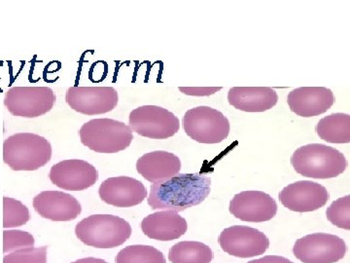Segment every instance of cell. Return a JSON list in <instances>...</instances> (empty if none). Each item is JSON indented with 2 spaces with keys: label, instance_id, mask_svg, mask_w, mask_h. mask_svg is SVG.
Returning <instances> with one entry per match:
<instances>
[{
  "label": "cell",
  "instance_id": "cell-29",
  "mask_svg": "<svg viewBox=\"0 0 350 263\" xmlns=\"http://www.w3.org/2000/svg\"><path fill=\"white\" fill-rule=\"evenodd\" d=\"M247 263H294V262H291V260H288V258L280 257V255H267V257L259 258V260H251V262H247Z\"/></svg>",
  "mask_w": 350,
  "mask_h": 263
},
{
  "label": "cell",
  "instance_id": "cell-21",
  "mask_svg": "<svg viewBox=\"0 0 350 263\" xmlns=\"http://www.w3.org/2000/svg\"><path fill=\"white\" fill-rule=\"evenodd\" d=\"M315 131L320 138L330 144H349L350 116L347 113H333L320 120Z\"/></svg>",
  "mask_w": 350,
  "mask_h": 263
},
{
  "label": "cell",
  "instance_id": "cell-4",
  "mask_svg": "<svg viewBox=\"0 0 350 263\" xmlns=\"http://www.w3.org/2000/svg\"><path fill=\"white\" fill-rule=\"evenodd\" d=\"M131 226L125 219L113 214H93L82 219L75 227L78 240L96 249H113L130 239Z\"/></svg>",
  "mask_w": 350,
  "mask_h": 263
},
{
  "label": "cell",
  "instance_id": "cell-8",
  "mask_svg": "<svg viewBox=\"0 0 350 263\" xmlns=\"http://www.w3.org/2000/svg\"><path fill=\"white\" fill-rule=\"evenodd\" d=\"M56 100L49 87H13L6 92L4 105L14 116L36 118L51 112Z\"/></svg>",
  "mask_w": 350,
  "mask_h": 263
},
{
  "label": "cell",
  "instance_id": "cell-20",
  "mask_svg": "<svg viewBox=\"0 0 350 263\" xmlns=\"http://www.w3.org/2000/svg\"><path fill=\"white\" fill-rule=\"evenodd\" d=\"M230 105L245 112H265L278 103V96L271 87H232L228 93Z\"/></svg>",
  "mask_w": 350,
  "mask_h": 263
},
{
  "label": "cell",
  "instance_id": "cell-3",
  "mask_svg": "<svg viewBox=\"0 0 350 263\" xmlns=\"http://www.w3.org/2000/svg\"><path fill=\"white\" fill-rule=\"evenodd\" d=\"M52 145L32 133H18L3 142V161L13 171H36L50 162Z\"/></svg>",
  "mask_w": 350,
  "mask_h": 263
},
{
  "label": "cell",
  "instance_id": "cell-10",
  "mask_svg": "<svg viewBox=\"0 0 350 263\" xmlns=\"http://www.w3.org/2000/svg\"><path fill=\"white\" fill-rule=\"evenodd\" d=\"M219 244L225 253L236 258L262 255L269 247V240L256 228L234 225L221 232Z\"/></svg>",
  "mask_w": 350,
  "mask_h": 263
},
{
  "label": "cell",
  "instance_id": "cell-13",
  "mask_svg": "<svg viewBox=\"0 0 350 263\" xmlns=\"http://www.w3.org/2000/svg\"><path fill=\"white\" fill-rule=\"evenodd\" d=\"M230 213L247 223H265L278 213L275 200L262 191H243L234 196L230 203Z\"/></svg>",
  "mask_w": 350,
  "mask_h": 263
},
{
  "label": "cell",
  "instance_id": "cell-23",
  "mask_svg": "<svg viewBox=\"0 0 350 263\" xmlns=\"http://www.w3.org/2000/svg\"><path fill=\"white\" fill-rule=\"evenodd\" d=\"M116 263H167L162 251L152 246L133 245L119 251Z\"/></svg>",
  "mask_w": 350,
  "mask_h": 263
},
{
  "label": "cell",
  "instance_id": "cell-22",
  "mask_svg": "<svg viewBox=\"0 0 350 263\" xmlns=\"http://www.w3.org/2000/svg\"><path fill=\"white\" fill-rule=\"evenodd\" d=\"M169 260L172 263H211L213 251L211 247L200 242H179L170 248Z\"/></svg>",
  "mask_w": 350,
  "mask_h": 263
},
{
  "label": "cell",
  "instance_id": "cell-9",
  "mask_svg": "<svg viewBox=\"0 0 350 263\" xmlns=\"http://www.w3.org/2000/svg\"><path fill=\"white\" fill-rule=\"evenodd\" d=\"M347 244L328 233H313L298 239L294 245L295 257L303 263H336L345 258Z\"/></svg>",
  "mask_w": 350,
  "mask_h": 263
},
{
  "label": "cell",
  "instance_id": "cell-28",
  "mask_svg": "<svg viewBox=\"0 0 350 263\" xmlns=\"http://www.w3.org/2000/svg\"><path fill=\"white\" fill-rule=\"evenodd\" d=\"M222 87H204V88H192V87H179L182 93L190 95V96H209V95L215 94L220 91Z\"/></svg>",
  "mask_w": 350,
  "mask_h": 263
},
{
  "label": "cell",
  "instance_id": "cell-11",
  "mask_svg": "<svg viewBox=\"0 0 350 263\" xmlns=\"http://www.w3.org/2000/svg\"><path fill=\"white\" fill-rule=\"evenodd\" d=\"M66 101L78 113L100 115L117 107L119 95L113 87H70L66 91Z\"/></svg>",
  "mask_w": 350,
  "mask_h": 263
},
{
  "label": "cell",
  "instance_id": "cell-16",
  "mask_svg": "<svg viewBox=\"0 0 350 263\" xmlns=\"http://www.w3.org/2000/svg\"><path fill=\"white\" fill-rule=\"evenodd\" d=\"M34 210L43 218L52 221H70L81 214L79 201L62 191H43L33 198Z\"/></svg>",
  "mask_w": 350,
  "mask_h": 263
},
{
  "label": "cell",
  "instance_id": "cell-27",
  "mask_svg": "<svg viewBox=\"0 0 350 263\" xmlns=\"http://www.w3.org/2000/svg\"><path fill=\"white\" fill-rule=\"evenodd\" d=\"M48 247L14 251L3 258V263H47Z\"/></svg>",
  "mask_w": 350,
  "mask_h": 263
},
{
  "label": "cell",
  "instance_id": "cell-12",
  "mask_svg": "<svg viewBox=\"0 0 350 263\" xmlns=\"http://www.w3.org/2000/svg\"><path fill=\"white\" fill-rule=\"evenodd\" d=\"M49 179L54 186L64 190L83 191L98 181V172L87 161L70 159L53 165Z\"/></svg>",
  "mask_w": 350,
  "mask_h": 263
},
{
  "label": "cell",
  "instance_id": "cell-2",
  "mask_svg": "<svg viewBox=\"0 0 350 263\" xmlns=\"http://www.w3.org/2000/svg\"><path fill=\"white\" fill-rule=\"evenodd\" d=\"M291 164L298 174L317 179L337 177L347 167V158L342 152L321 144L299 147L291 157Z\"/></svg>",
  "mask_w": 350,
  "mask_h": 263
},
{
  "label": "cell",
  "instance_id": "cell-17",
  "mask_svg": "<svg viewBox=\"0 0 350 263\" xmlns=\"http://www.w3.org/2000/svg\"><path fill=\"white\" fill-rule=\"evenodd\" d=\"M290 110L299 116L312 117L323 114L335 103V96L325 87H300L287 97Z\"/></svg>",
  "mask_w": 350,
  "mask_h": 263
},
{
  "label": "cell",
  "instance_id": "cell-18",
  "mask_svg": "<svg viewBox=\"0 0 350 263\" xmlns=\"http://www.w3.org/2000/svg\"><path fill=\"white\" fill-rule=\"evenodd\" d=\"M142 229L148 238L169 242L183 236L187 232L188 223L176 212L161 211L144 218Z\"/></svg>",
  "mask_w": 350,
  "mask_h": 263
},
{
  "label": "cell",
  "instance_id": "cell-7",
  "mask_svg": "<svg viewBox=\"0 0 350 263\" xmlns=\"http://www.w3.org/2000/svg\"><path fill=\"white\" fill-rule=\"evenodd\" d=\"M129 123L133 133L153 140L172 137L180 128L176 115L157 105H144L131 110Z\"/></svg>",
  "mask_w": 350,
  "mask_h": 263
},
{
  "label": "cell",
  "instance_id": "cell-15",
  "mask_svg": "<svg viewBox=\"0 0 350 263\" xmlns=\"http://www.w3.org/2000/svg\"><path fill=\"white\" fill-rule=\"evenodd\" d=\"M101 201L117 208L137 206L147 197L144 184L130 177H114L105 179L98 188Z\"/></svg>",
  "mask_w": 350,
  "mask_h": 263
},
{
  "label": "cell",
  "instance_id": "cell-19",
  "mask_svg": "<svg viewBox=\"0 0 350 263\" xmlns=\"http://www.w3.org/2000/svg\"><path fill=\"white\" fill-rule=\"evenodd\" d=\"M137 170L146 181L159 184L178 175L181 170V161L179 157L170 152H149L138 159Z\"/></svg>",
  "mask_w": 350,
  "mask_h": 263
},
{
  "label": "cell",
  "instance_id": "cell-14",
  "mask_svg": "<svg viewBox=\"0 0 350 263\" xmlns=\"http://www.w3.org/2000/svg\"><path fill=\"white\" fill-rule=\"evenodd\" d=\"M329 197L330 195L323 186L310 181L294 182L280 193L283 206L298 213L317 211L325 206Z\"/></svg>",
  "mask_w": 350,
  "mask_h": 263
},
{
  "label": "cell",
  "instance_id": "cell-5",
  "mask_svg": "<svg viewBox=\"0 0 350 263\" xmlns=\"http://www.w3.org/2000/svg\"><path fill=\"white\" fill-rule=\"evenodd\" d=\"M80 140L98 153H117L125 151L133 140L130 126L118 120L92 119L81 127Z\"/></svg>",
  "mask_w": 350,
  "mask_h": 263
},
{
  "label": "cell",
  "instance_id": "cell-24",
  "mask_svg": "<svg viewBox=\"0 0 350 263\" xmlns=\"http://www.w3.org/2000/svg\"><path fill=\"white\" fill-rule=\"evenodd\" d=\"M31 218L29 209L19 200L3 197V227L15 228L27 225Z\"/></svg>",
  "mask_w": 350,
  "mask_h": 263
},
{
  "label": "cell",
  "instance_id": "cell-1",
  "mask_svg": "<svg viewBox=\"0 0 350 263\" xmlns=\"http://www.w3.org/2000/svg\"><path fill=\"white\" fill-rule=\"evenodd\" d=\"M211 190L209 175L202 173L178 174L167 181L153 184L147 202L152 210L179 213L204 202Z\"/></svg>",
  "mask_w": 350,
  "mask_h": 263
},
{
  "label": "cell",
  "instance_id": "cell-30",
  "mask_svg": "<svg viewBox=\"0 0 350 263\" xmlns=\"http://www.w3.org/2000/svg\"><path fill=\"white\" fill-rule=\"evenodd\" d=\"M71 263H108L105 260H100V258H81V260H76L75 262Z\"/></svg>",
  "mask_w": 350,
  "mask_h": 263
},
{
  "label": "cell",
  "instance_id": "cell-6",
  "mask_svg": "<svg viewBox=\"0 0 350 263\" xmlns=\"http://www.w3.org/2000/svg\"><path fill=\"white\" fill-rule=\"evenodd\" d=\"M182 122L187 136L200 144H220L228 138L231 129L227 117L209 107L189 110Z\"/></svg>",
  "mask_w": 350,
  "mask_h": 263
},
{
  "label": "cell",
  "instance_id": "cell-26",
  "mask_svg": "<svg viewBox=\"0 0 350 263\" xmlns=\"http://www.w3.org/2000/svg\"><path fill=\"white\" fill-rule=\"evenodd\" d=\"M36 240L31 233L22 230H4L3 253L22 250V249L34 248Z\"/></svg>",
  "mask_w": 350,
  "mask_h": 263
},
{
  "label": "cell",
  "instance_id": "cell-25",
  "mask_svg": "<svg viewBox=\"0 0 350 263\" xmlns=\"http://www.w3.org/2000/svg\"><path fill=\"white\" fill-rule=\"evenodd\" d=\"M327 219L332 225L342 229H350V196L347 195L338 198L337 201L332 203L327 209Z\"/></svg>",
  "mask_w": 350,
  "mask_h": 263
}]
</instances>
